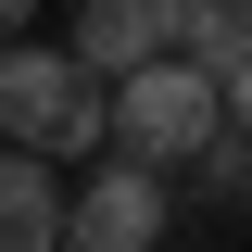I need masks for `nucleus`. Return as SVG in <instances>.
Returning <instances> with one entry per match:
<instances>
[{"instance_id": "1", "label": "nucleus", "mask_w": 252, "mask_h": 252, "mask_svg": "<svg viewBox=\"0 0 252 252\" xmlns=\"http://www.w3.org/2000/svg\"><path fill=\"white\" fill-rule=\"evenodd\" d=\"M215 63H189V51H164V63H126L114 89H101V139H114L126 164H152V177H189V152L215 139Z\"/></svg>"}, {"instance_id": "2", "label": "nucleus", "mask_w": 252, "mask_h": 252, "mask_svg": "<svg viewBox=\"0 0 252 252\" xmlns=\"http://www.w3.org/2000/svg\"><path fill=\"white\" fill-rule=\"evenodd\" d=\"M0 139L13 152H38V164H63V152H101V89H89V63L76 51H0Z\"/></svg>"}, {"instance_id": "3", "label": "nucleus", "mask_w": 252, "mask_h": 252, "mask_svg": "<svg viewBox=\"0 0 252 252\" xmlns=\"http://www.w3.org/2000/svg\"><path fill=\"white\" fill-rule=\"evenodd\" d=\"M152 240H164V177L126 164V152L63 202V252H152Z\"/></svg>"}, {"instance_id": "4", "label": "nucleus", "mask_w": 252, "mask_h": 252, "mask_svg": "<svg viewBox=\"0 0 252 252\" xmlns=\"http://www.w3.org/2000/svg\"><path fill=\"white\" fill-rule=\"evenodd\" d=\"M202 38V0H89L76 13V63L89 76H126V63H164Z\"/></svg>"}, {"instance_id": "5", "label": "nucleus", "mask_w": 252, "mask_h": 252, "mask_svg": "<svg viewBox=\"0 0 252 252\" xmlns=\"http://www.w3.org/2000/svg\"><path fill=\"white\" fill-rule=\"evenodd\" d=\"M0 252H63V189L38 152H13L0 139Z\"/></svg>"}, {"instance_id": "6", "label": "nucleus", "mask_w": 252, "mask_h": 252, "mask_svg": "<svg viewBox=\"0 0 252 252\" xmlns=\"http://www.w3.org/2000/svg\"><path fill=\"white\" fill-rule=\"evenodd\" d=\"M189 177L215 189V202H252V139H240V126H215V139L189 152Z\"/></svg>"}, {"instance_id": "7", "label": "nucleus", "mask_w": 252, "mask_h": 252, "mask_svg": "<svg viewBox=\"0 0 252 252\" xmlns=\"http://www.w3.org/2000/svg\"><path fill=\"white\" fill-rule=\"evenodd\" d=\"M189 63H252V0H202V38H189Z\"/></svg>"}, {"instance_id": "8", "label": "nucleus", "mask_w": 252, "mask_h": 252, "mask_svg": "<svg viewBox=\"0 0 252 252\" xmlns=\"http://www.w3.org/2000/svg\"><path fill=\"white\" fill-rule=\"evenodd\" d=\"M215 114H227V126L252 139V63H227V76H215Z\"/></svg>"}, {"instance_id": "9", "label": "nucleus", "mask_w": 252, "mask_h": 252, "mask_svg": "<svg viewBox=\"0 0 252 252\" xmlns=\"http://www.w3.org/2000/svg\"><path fill=\"white\" fill-rule=\"evenodd\" d=\"M26 13H38V0H0V38H13V26H26Z\"/></svg>"}, {"instance_id": "10", "label": "nucleus", "mask_w": 252, "mask_h": 252, "mask_svg": "<svg viewBox=\"0 0 252 252\" xmlns=\"http://www.w3.org/2000/svg\"><path fill=\"white\" fill-rule=\"evenodd\" d=\"M152 252H164V240H152Z\"/></svg>"}]
</instances>
